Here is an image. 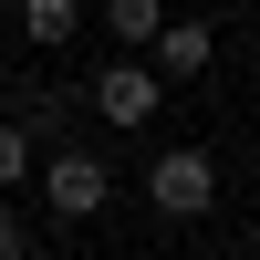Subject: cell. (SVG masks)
I'll return each mask as SVG.
<instances>
[{
  "instance_id": "2",
  "label": "cell",
  "mask_w": 260,
  "mask_h": 260,
  "mask_svg": "<svg viewBox=\"0 0 260 260\" xmlns=\"http://www.w3.org/2000/svg\"><path fill=\"white\" fill-rule=\"evenodd\" d=\"M42 198H52V219H94L104 198H115V177H104V156L94 146H42Z\"/></svg>"
},
{
  "instance_id": "3",
  "label": "cell",
  "mask_w": 260,
  "mask_h": 260,
  "mask_svg": "<svg viewBox=\"0 0 260 260\" xmlns=\"http://www.w3.org/2000/svg\"><path fill=\"white\" fill-rule=\"evenodd\" d=\"M156 104H167V83L146 73V52H125V62H104V73H94V115L125 125V136H136V125H156Z\"/></svg>"
},
{
  "instance_id": "9",
  "label": "cell",
  "mask_w": 260,
  "mask_h": 260,
  "mask_svg": "<svg viewBox=\"0 0 260 260\" xmlns=\"http://www.w3.org/2000/svg\"><path fill=\"white\" fill-rule=\"evenodd\" d=\"M0 260H31V219H11V208H0Z\"/></svg>"
},
{
  "instance_id": "6",
  "label": "cell",
  "mask_w": 260,
  "mask_h": 260,
  "mask_svg": "<svg viewBox=\"0 0 260 260\" xmlns=\"http://www.w3.org/2000/svg\"><path fill=\"white\" fill-rule=\"evenodd\" d=\"M21 31H31L42 52H62V42L83 31V0H21Z\"/></svg>"
},
{
  "instance_id": "7",
  "label": "cell",
  "mask_w": 260,
  "mask_h": 260,
  "mask_svg": "<svg viewBox=\"0 0 260 260\" xmlns=\"http://www.w3.org/2000/svg\"><path fill=\"white\" fill-rule=\"evenodd\" d=\"M104 31H115L125 52H146V42L167 31V0H104Z\"/></svg>"
},
{
  "instance_id": "4",
  "label": "cell",
  "mask_w": 260,
  "mask_h": 260,
  "mask_svg": "<svg viewBox=\"0 0 260 260\" xmlns=\"http://www.w3.org/2000/svg\"><path fill=\"white\" fill-rule=\"evenodd\" d=\"M208 62H219V31H208V21H167V31L146 42V73L156 83H187V73H208Z\"/></svg>"
},
{
  "instance_id": "1",
  "label": "cell",
  "mask_w": 260,
  "mask_h": 260,
  "mask_svg": "<svg viewBox=\"0 0 260 260\" xmlns=\"http://www.w3.org/2000/svg\"><path fill=\"white\" fill-rule=\"evenodd\" d=\"M146 198H156V219H208L219 208V156L208 146H167L146 167Z\"/></svg>"
},
{
  "instance_id": "8",
  "label": "cell",
  "mask_w": 260,
  "mask_h": 260,
  "mask_svg": "<svg viewBox=\"0 0 260 260\" xmlns=\"http://www.w3.org/2000/svg\"><path fill=\"white\" fill-rule=\"evenodd\" d=\"M31 167H42V146H31V136H21V125H11V115H0V187H21V177H31Z\"/></svg>"
},
{
  "instance_id": "5",
  "label": "cell",
  "mask_w": 260,
  "mask_h": 260,
  "mask_svg": "<svg viewBox=\"0 0 260 260\" xmlns=\"http://www.w3.org/2000/svg\"><path fill=\"white\" fill-rule=\"evenodd\" d=\"M11 125H21L31 146H62V125H73V94H62V83H31V94L11 104Z\"/></svg>"
}]
</instances>
